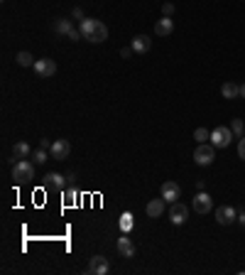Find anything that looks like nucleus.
I'll list each match as a JSON object with an SVG mask.
<instances>
[{"label": "nucleus", "mask_w": 245, "mask_h": 275, "mask_svg": "<svg viewBox=\"0 0 245 275\" xmlns=\"http://www.w3.org/2000/svg\"><path fill=\"white\" fill-rule=\"evenodd\" d=\"M240 98H245V84H240Z\"/></svg>", "instance_id": "72a5a7b5"}, {"label": "nucleus", "mask_w": 245, "mask_h": 275, "mask_svg": "<svg viewBox=\"0 0 245 275\" xmlns=\"http://www.w3.org/2000/svg\"><path fill=\"white\" fill-rule=\"evenodd\" d=\"M230 138H233V130L228 126H218L211 130V143L214 147H228L230 145Z\"/></svg>", "instance_id": "7ed1b4c3"}, {"label": "nucleus", "mask_w": 245, "mask_h": 275, "mask_svg": "<svg viewBox=\"0 0 245 275\" xmlns=\"http://www.w3.org/2000/svg\"><path fill=\"white\" fill-rule=\"evenodd\" d=\"M13 157H17V160H25V157H30V145L25 140L15 143L13 145Z\"/></svg>", "instance_id": "aec40b11"}, {"label": "nucleus", "mask_w": 245, "mask_h": 275, "mask_svg": "<svg viewBox=\"0 0 245 275\" xmlns=\"http://www.w3.org/2000/svg\"><path fill=\"white\" fill-rule=\"evenodd\" d=\"M162 15L172 17V15H174V5H172V3H165V5H162Z\"/></svg>", "instance_id": "bb28decb"}, {"label": "nucleus", "mask_w": 245, "mask_h": 275, "mask_svg": "<svg viewBox=\"0 0 245 275\" xmlns=\"http://www.w3.org/2000/svg\"><path fill=\"white\" fill-rule=\"evenodd\" d=\"M235 219H238V211H235L233 207L223 204V207H218V209H216V221H218L221 226H230Z\"/></svg>", "instance_id": "9d476101"}, {"label": "nucleus", "mask_w": 245, "mask_h": 275, "mask_svg": "<svg viewBox=\"0 0 245 275\" xmlns=\"http://www.w3.org/2000/svg\"><path fill=\"white\" fill-rule=\"evenodd\" d=\"M172 32H174V20H172V17L162 15V17L154 22V34H157V37H167V34H172Z\"/></svg>", "instance_id": "9b49d317"}, {"label": "nucleus", "mask_w": 245, "mask_h": 275, "mask_svg": "<svg viewBox=\"0 0 245 275\" xmlns=\"http://www.w3.org/2000/svg\"><path fill=\"white\" fill-rule=\"evenodd\" d=\"M39 147H52V143L47 138H42V143H39Z\"/></svg>", "instance_id": "2f4dec72"}, {"label": "nucleus", "mask_w": 245, "mask_h": 275, "mask_svg": "<svg viewBox=\"0 0 245 275\" xmlns=\"http://www.w3.org/2000/svg\"><path fill=\"white\" fill-rule=\"evenodd\" d=\"M191 209H194L196 214H209V211L214 209V199H211V194L199 192V194L194 196V202H191Z\"/></svg>", "instance_id": "20e7f679"}, {"label": "nucleus", "mask_w": 245, "mask_h": 275, "mask_svg": "<svg viewBox=\"0 0 245 275\" xmlns=\"http://www.w3.org/2000/svg\"><path fill=\"white\" fill-rule=\"evenodd\" d=\"M186 219H189V207H186V204L174 202V204H172V209H169V221H172L174 226H182Z\"/></svg>", "instance_id": "0eeeda50"}, {"label": "nucleus", "mask_w": 245, "mask_h": 275, "mask_svg": "<svg viewBox=\"0 0 245 275\" xmlns=\"http://www.w3.org/2000/svg\"><path fill=\"white\" fill-rule=\"evenodd\" d=\"M221 94H223V98H238V96H240V86L233 84V81H226V84L221 86Z\"/></svg>", "instance_id": "6ab92c4d"}, {"label": "nucleus", "mask_w": 245, "mask_h": 275, "mask_svg": "<svg viewBox=\"0 0 245 275\" xmlns=\"http://www.w3.org/2000/svg\"><path fill=\"white\" fill-rule=\"evenodd\" d=\"M71 30H74L71 20H66V17H57V20H54V32H57V34H69Z\"/></svg>", "instance_id": "a211bd4d"}, {"label": "nucleus", "mask_w": 245, "mask_h": 275, "mask_svg": "<svg viewBox=\"0 0 245 275\" xmlns=\"http://www.w3.org/2000/svg\"><path fill=\"white\" fill-rule=\"evenodd\" d=\"M64 204H66V207L76 204V189H69V192L64 194Z\"/></svg>", "instance_id": "a878e982"}, {"label": "nucleus", "mask_w": 245, "mask_h": 275, "mask_svg": "<svg viewBox=\"0 0 245 275\" xmlns=\"http://www.w3.org/2000/svg\"><path fill=\"white\" fill-rule=\"evenodd\" d=\"M15 62H17L20 66H34L37 59H34L30 52H17V54H15Z\"/></svg>", "instance_id": "4be33fe9"}, {"label": "nucleus", "mask_w": 245, "mask_h": 275, "mask_svg": "<svg viewBox=\"0 0 245 275\" xmlns=\"http://www.w3.org/2000/svg\"><path fill=\"white\" fill-rule=\"evenodd\" d=\"M130 54H133V47H122L120 49V57H130Z\"/></svg>", "instance_id": "7c9ffc66"}, {"label": "nucleus", "mask_w": 245, "mask_h": 275, "mask_svg": "<svg viewBox=\"0 0 245 275\" xmlns=\"http://www.w3.org/2000/svg\"><path fill=\"white\" fill-rule=\"evenodd\" d=\"M179 196H182V187L177 184V182H165L162 184V199L165 202H169V204H174V202H179Z\"/></svg>", "instance_id": "39448f33"}, {"label": "nucleus", "mask_w": 245, "mask_h": 275, "mask_svg": "<svg viewBox=\"0 0 245 275\" xmlns=\"http://www.w3.org/2000/svg\"><path fill=\"white\" fill-rule=\"evenodd\" d=\"M162 214H165V199L159 196V199H152V202L147 204V216H150V219H159Z\"/></svg>", "instance_id": "2eb2a0df"}, {"label": "nucleus", "mask_w": 245, "mask_h": 275, "mask_svg": "<svg viewBox=\"0 0 245 275\" xmlns=\"http://www.w3.org/2000/svg\"><path fill=\"white\" fill-rule=\"evenodd\" d=\"M108 39V27L98 20V25L93 27V32L89 34V42H93V45H101V42H106Z\"/></svg>", "instance_id": "4468645a"}, {"label": "nucleus", "mask_w": 245, "mask_h": 275, "mask_svg": "<svg viewBox=\"0 0 245 275\" xmlns=\"http://www.w3.org/2000/svg\"><path fill=\"white\" fill-rule=\"evenodd\" d=\"M47 160H49L47 147H39V150H34V165H45Z\"/></svg>", "instance_id": "b1692460"}, {"label": "nucleus", "mask_w": 245, "mask_h": 275, "mask_svg": "<svg viewBox=\"0 0 245 275\" xmlns=\"http://www.w3.org/2000/svg\"><path fill=\"white\" fill-rule=\"evenodd\" d=\"M238 155H240V160H245V135L238 140Z\"/></svg>", "instance_id": "cd10ccee"}, {"label": "nucleus", "mask_w": 245, "mask_h": 275, "mask_svg": "<svg viewBox=\"0 0 245 275\" xmlns=\"http://www.w3.org/2000/svg\"><path fill=\"white\" fill-rule=\"evenodd\" d=\"M98 25V20H93V17H84L81 20V25H78V30H81V37L84 39H89V34L93 32V27Z\"/></svg>", "instance_id": "f3484780"}, {"label": "nucleus", "mask_w": 245, "mask_h": 275, "mask_svg": "<svg viewBox=\"0 0 245 275\" xmlns=\"http://www.w3.org/2000/svg\"><path fill=\"white\" fill-rule=\"evenodd\" d=\"M66 37L71 39V42H78V39H81V30H76V27H74V30H71V32H69Z\"/></svg>", "instance_id": "c85d7f7f"}, {"label": "nucleus", "mask_w": 245, "mask_h": 275, "mask_svg": "<svg viewBox=\"0 0 245 275\" xmlns=\"http://www.w3.org/2000/svg\"><path fill=\"white\" fill-rule=\"evenodd\" d=\"M71 17H74V20H84V10H81V8H74Z\"/></svg>", "instance_id": "c756f323"}, {"label": "nucleus", "mask_w": 245, "mask_h": 275, "mask_svg": "<svg viewBox=\"0 0 245 275\" xmlns=\"http://www.w3.org/2000/svg\"><path fill=\"white\" fill-rule=\"evenodd\" d=\"M34 74L42 76V79L54 76V74H57V62H54V59H37V62H34Z\"/></svg>", "instance_id": "423d86ee"}, {"label": "nucleus", "mask_w": 245, "mask_h": 275, "mask_svg": "<svg viewBox=\"0 0 245 275\" xmlns=\"http://www.w3.org/2000/svg\"><path fill=\"white\" fill-rule=\"evenodd\" d=\"M66 182H69L66 175H59V172H49V175H47V184L54 187V189H64Z\"/></svg>", "instance_id": "dca6fc26"}, {"label": "nucleus", "mask_w": 245, "mask_h": 275, "mask_svg": "<svg viewBox=\"0 0 245 275\" xmlns=\"http://www.w3.org/2000/svg\"><path fill=\"white\" fill-rule=\"evenodd\" d=\"M110 270V263L106 256H93L91 263H89V275H108Z\"/></svg>", "instance_id": "6e6552de"}, {"label": "nucleus", "mask_w": 245, "mask_h": 275, "mask_svg": "<svg viewBox=\"0 0 245 275\" xmlns=\"http://www.w3.org/2000/svg\"><path fill=\"white\" fill-rule=\"evenodd\" d=\"M238 221H240V224L245 226V211H238Z\"/></svg>", "instance_id": "473e14b6"}, {"label": "nucleus", "mask_w": 245, "mask_h": 275, "mask_svg": "<svg viewBox=\"0 0 245 275\" xmlns=\"http://www.w3.org/2000/svg\"><path fill=\"white\" fill-rule=\"evenodd\" d=\"M71 152V143L69 140H54L52 147H49V155L54 157V160H66Z\"/></svg>", "instance_id": "1a4fd4ad"}, {"label": "nucleus", "mask_w": 245, "mask_h": 275, "mask_svg": "<svg viewBox=\"0 0 245 275\" xmlns=\"http://www.w3.org/2000/svg\"><path fill=\"white\" fill-rule=\"evenodd\" d=\"M32 177H34V165H32V162H27V160H17V162H13V179H15L17 184L30 182Z\"/></svg>", "instance_id": "f03ea898"}, {"label": "nucleus", "mask_w": 245, "mask_h": 275, "mask_svg": "<svg viewBox=\"0 0 245 275\" xmlns=\"http://www.w3.org/2000/svg\"><path fill=\"white\" fill-rule=\"evenodd\" d=\"M133 52L135 54H147L150 52V47H152V37H147V34H138V37H133Z\"/></svg>", "instance_id": "f8f14e48"}, {"label": "nucleus", "mask_w": 245, "mask_h": 275, "mask_svg": "<svg viewBox=\"0 0 245 275\" xmlns=\"http://www.w3.org/2000/svg\"><path fill=\"white\" fill-rule=\"evenodd\" d=\"M133 226H135V219H133V214H130V211L120 214V231H122V233H128Z\"/></svg>", "instance_id": "412c9836"}, {"label": "nucleus", "mask_w": 245, "mask_h": 275, "mask_svg": "<svg viewBox=\"0 0 245 275\" xmlns=\"http://www.w3.org/2000/svg\"><path fill=\"white\" fill-rule=\"evenodd\" d=\"M230 130H233V135H238V138H243V135H245V123L240 121V118H235V121L230 123Z\"/></svg>", "instance_id": "393cba45"}, {"label": "nucleus", "mask_w": 245, "mask_h": 275, "mask_svg": "<svg viewBox=\"0 0 245 275\" xmlns=\"http://www.w3.org/2000/svg\"><path fill=\"white\" fill-rule=\"evenodd\" d=\"M115 248H118V253H120L122 258H133V256H135V246H133V241L128 239V236H120Z\"/></svg>", "instance_id": "ddd939ff"}, {"label": "nucleus", "mask_w": 245, "mask_h": 275, "mask_svg": "<svg viewBox=\"0 0 245 275\" xmlns=\"http://www.w3.org/2000/svg\"><path fill=\"white\" fill-rule=\"evenodd\" d=\"M216 160V147L214 143H199V147L194 150V162L201 165V167H206Z\"/></svg>", "instance_id": "f257e3e1"}, {"label": "nucleus", "mask_w": 245, "mask_h": 275, "mask_svg": "<svg viewBox=\"0 0 245 275\" xmlns=\"http://www.w3.org/2000/svg\"><path fill=\"white\" fill-rule=\"evenodd\" d=\"M194 140H196V143H209V140H211V133H209L206 128H196V130H194Z\"/></svg>", "instance_id": "5701e85b"}]
</instances>
